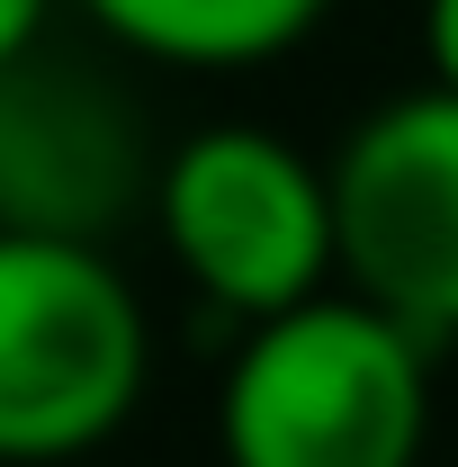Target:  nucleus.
Returning <instances> with one entry per match:
<instances>
[{"label": "nucleus", "instance_id": "obj_8", "mask_svg": "<svg viewBox=\"0 0 458 467\" xmlns=\"http://www.w3.org/2000/svg\"><path fill=\"white\" fill-rule=\"evenodd\" d=\"M46 9L55 0H0V72L18 55H36V36H46Z\"/></svg>", "mask_w": 458, "mask_h": 467}, {"label": "nucleus", "instance_id": "obj_4", "mask_svg": "<svg viewBox=\"0 0 458 467\" xmlns=\"http://www.w3.org/2000/svg\"><path fill=\"white\" fill-rule=\"evenodd\" d=\"M333 261L422 342L458 333V90L422 81L333 153Z\"/></svg>", "mask_w": 458, "mask_h": 467}, {"label": "nucleus", "instance_id": "obj_7", "mask_svg": "<svg viewBox=\"0 0 458 467\" xmlns=\"http://www.w3.org/2000/svg\"><path fill=\"white\" fill-rule=\"evenodd\" d=\"M422 55H432V81L458 90V0H422Z\"/></svg>", "mask_w": 458, "mask_h": 467}, {"label": "nucleus", "instance_id": "obj_5", "mask_svg": "<svg viewBox=\"0 0 458 467\" xmlns=\"http://www.w3.org/2000/svg\"><path fill=\"white\" fill-rule=\"evenodd\" d=\"M126 198H135L126 109L99 99L90 81L18 55L0 72V225L90 243V225H109Z\"/></svg>", "mask_w": 458, "mask_h": 467}, {"label": "nucleus", "instance_id": "obj_3", "mask_svg": "<svg viewBox=\"0 0 458 467\" xmlns=\"http://www.w3.org/2000/svg\"><path fill=\"white\" fill-rule=\"evenodd\" d=\"M162 243L189 288L216 296L234 324L306 306L333 261V171H315L270 126H198L153 171Z\"/></svg>", "mask_w": 458, "mask_h": 467}, {"label": "nucleus", "instance_id": "obj_2", "mask_svg": "<svg viewBox=\"0 0 458 467\" xmlns=\"http://www.w3.org/2000/svg\"><path fill=\"white\" fill-rule=\"evenodd\" d=\"M144 306L99 243L0 225V467L99 450L144 396Z\"/></svg>", "mask_w": 458, "mask_h": 467}, {"label": "nucleus", "instance_id": "obj_6", "mask_svg": "<svg viewBox=\"0 0 458 467\" xmlns=\"http://www.w3.org/2000/svg\"><path fill=\"white\" fill-rule=\"evenodd\" d=\"M126 55L180 63V72H252L324 27L333 0H81Z\"/></svg>", "mask_w": 458, "mask_h": 467}, {"label": "nucleus", "instance_id": "obj_1", "mask_svg": "<svg viewBox=\"0 0 458 467\" xmlns=\"http://www.w3.org/2000/svg\"><path fill=\"white\" fill-rule=\"evenodd\" d=\"M432 431V342L359 288L261 315L216 396L225 467H413Z\"/></svg>", "mask_w": 458, "mask_h": 467}]
</instances>
